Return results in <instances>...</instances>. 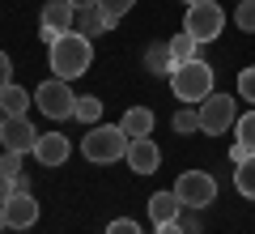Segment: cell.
Here are the masks:
<instances>
[{
    "label": "cell",
    "mask_w": 255,
    "mask_h": 234,
    "mask_svg": "<svg viewBox=\"0 0 255 234\" xmlns=\"http://www.w3.org/2000/svg\"><path fill=\"white\" fill-rule=\"evenodd\" d=\"M174 132L179 136H191V132H200V107H183V111H174Z\"/></svg>",
    "instance_id": "cell-21"
},
{
    "label": "cell",
    "mask_w": 255,
    "mask_h": 234,
    "mask_svg": "<svg viewBox=\"0 0 255 234\" xmlns=\"http://www.w3.org/2000/svg\"><path fill=\"white\" fill-rule=\"evenodd\" d=\"M47 64H51V72L60 77V81L85 77L90 64H94V38L77 34V30H64L55 43H47Z\"/></svg>",
    "instance_id": "cell-1"
},
{
    "label": "cell",
    "mask_w": 255,
    "mask_h": 234,
    "mask_svg": "<svg viewBox=\"0 0 255 234\" xmlns=\"http://www.w3.org/2000/svg\"><path fill=\"white\" fill-rule=\"evenodd\" d=\"M0 124H4V115H0Z\"/></svg>",
    "instance_id": "cell-36"
},
{
    "label": "cell",
    "mask_w": 255,
    "mask_h": 234,
    "mask_svg": "<svg viewBox=\"0 0 255 234\" xmlns=\"http://www.w3.org/2000/svg\"><path fill=\"white\" fill-rule=\"evenodd\" d=\"M132 4H136V0H98L102 17H107L111 26H119V17H128V13H132Z\"/></svg>",
    "instance_id": "cell-23"
},
{
    "label": "cell",
    "mask_w": 255,
    "mask_h": 234,
    "mask_svg": "<svg viewBox=\"0 0 255 234\" xmlns=\"http://www.w3.org/2000/svg\"><path fill=\"white\" fill-rule=\"evenodd\" d=\"M38 136H43V132H38L26 115H9L4 124H0V145H4V149H13V153H34Z\"/></svg>",
    "instance_id": "cell-9"
},
{
    "label": "cell",
    "mask_w": 255,
    "mask_h": 234,
    "mask_svg": "<svg viewBox=\"0 0 255 234\" xmlns=\"http://www.w3.org/2000/svg\"><path fill=\"white\" fill-rule=\"evenodd\" d=\"M234 26L243 30V34H255V0H238V9H234Z\"/></svg>",
    "instance_id": "cell-24"
},
{
    "label": "cell",
    "mask_w": 255,
    "mask_h": 234,
    "mask_svg": "<svg viewBox=\"0 0 255 234\" xmlns=\"http://www.w3.org/2000/svg\"><path fill=\"white\" fill-rule=\"evenodd\" d=\"M73 21H77V9L68 0H47L43 13H38V34H43V43H55L64 30H73Z\"/></svg>",
    "instance_id": "cell-8"
},
{
    "label": "cell",
    "mask_w": 255,
    "mask_h": 234,
    "mask_svg": "<svg viewBox=\"0 0 255 234\" xmlns=\"http://www.w3.org/2000/svg\"><path fill=\"white\" fill-rule=\"evenodd\" d=\"M13 85V60H9V51H0V90H9Z\"/></svg>",
    "instance_id": "cell-28"
},
{
    "label": "cell",
    "mask_w": 255,
    "mask_h": 234,
    "mask_svg": "<svg viewBox=\"0 0 255 234\" xmlns=\"http://www.w3.org/2000/svg\"><path fill=\"white\" fill-rule=\"evenodd\" d=\"M243 158H247V149H243V145H238V141H234V145H230V162H234V166H238V162H243Z\"/></svg>",
    "instance_id": "cell-32"
},
{
    "label": "cell",
    "mask_w": 255,
    "mask_h": 234,
    "mask_svg": "<svg viewBox=\"0 0 255 234\" xmlns=\"http://www.w3.org/2000/svg\"><path fill=\"white\" fill-rule=\"evenodd\" d=\"M183 30H187L196 43H213V38L226 30V13H221L217 0H196V4H187V17H183Z\"/></svg>",
    "instance_id": "cell-4"
},
{
    "label": "cell",
    "mask_w": 255,
    "mask_h": 234,
    "mask_svg": "<svg viewBox=\"0 0 255 234\" xmlns=\"http://www.w3.org/2000/svg\"><path fill=\"white\" fill-rule=\"evenodd\" d=\"M68 153H73V141H68L64 132H43L30 158H34L38 166H64V162H68Z\"/></svg>",
    "instance_id": "cell-12"
},
{
    "label": "cell",
    "mask_w": 255,
    "mask_h": 234,
    "mask_svg": "<svg viewBox=\"0 0 255 234\" xmlns=\"http://www.w3.org/2000/svg\"><path fill=\"white\" fill-rule=\"evenodd\" d=\"M174 60H170V47L166 43H149L145 47V72H153V77H170Z\"/></svg>",
    "instance_id": "cell-17"
},
{
    "label": "cell",
    "mask_w": 255,
    "mask_h": 234,
    "mask_svg": "<svg viewBox=\"0 0 255 234\" xmlns=\"http://www.w3.org/2000/svg\"><path fill=\"white\" fill-rule=\"evenodd\" d=\"M213 77H217L213 64L187 60V64H174V68H170V90H174V98H179V102L200 107V102L213 94Z\"/></svg>",
    "instance_id": "cell-3"
},
{
    "label": "cell",
    "mask_w": 255,
    "mask_h": 234,
    "mask_svg": "<svg viewBox=\"0 0 255 234\" xmlns=\"http://www.w3.org/2000/svg\"><path fill=\"white\" fill-rule=\"evenodd\" d=\"M13 192H17V188H13V175H4V171H0V209L9 205V196H13Z\"/></svg>",
    "instance_id": "cell-29"
},
{
    "label": "cell",
    "mask_w": 255,
    "mask_h": 234,
    "mask_svg": "<svg viewBox=\"0 0 255 234\" xmlns=\"http://www.w3.org/2000/svg\"><path fill=\"white\" fill-rule=\"evenodd\" d=\"M238 102H251L255 107V64L238 72Z\"/></svg>",
    "instance_id": "cell-25"
},
{
    "label": "cell",
    "mask_w": 255,
    "mask_h": 234,
    "mask_svg": "<svg viewBox=\"0 0 255 234\" xmlns=\"http://www.w3.org/2000/svg\"><path fill=\"white\" fill-rule=\"evenodd\" d=\"M4 230H9V222H4V217H0V234H4Z\"/></svg>",
    "instance_id": "cell-34"
},
{
    "label": "cell",
    "mask_w": 255,
    "mask_h": 234,
    "mask_svg": "<svg viewBox=\"0 0 255 234\" xmlns=\"http://www.w3.org/2000/svg\"><path fill=\"white\" fill-rule=\"evenodd\" d=\"M34 107L43 111L47 119H73L77 115V94L68 90V81L51 77V81H43L34 90Z\"/></svg>",
    "instance_id": "cell-6"
},
{
    "label": "cell",
    "mask_w": 255,
    "mask_h": 234,
    "mask_svg": "<svg viewBox=\"0 0 255 234\" xmlns=\"http://www.w3.org/2000/svg\"><path fill=\"white\" fill-rule=\"evenodd\" d=\"M73 9H98V0H68Z\"/></svg>",
    "instance_id": "cell-33"
},
{
    "label": "cell",
    "mask_w": 255,
    "mask_h": 234,
    "mask_svg": "<svg viewBox=\"0 0 255 234\" xmlns=\"http://www.w3.org/2000/svg\"><path fill=\"white\" fill-rule=\"evenodd\" d=\"M166 47H170V60H174V64L200 60V55H196V51H200V43H196V38H191L187 30H183V34H174V38H170V43H166Z\"/></svg>",
    "instance_id": "cell-19"
},
{
    "label": "cell",
    "mask_w": 255,
    "mask_h": 234,
    "mask_svg": "<svg viewBox=\"0 0 255 234\" xmlns=\"http://www.w3.org/2000/svg\"><path fill=\"white\" fill-rule=\"evenodd\" d=\"M128 145H132V136L124 132V128H111V124H94L90 132L81 136V158L94 166H111V162H124Z\"/></svg>",
    "instance_id": "cell-2"
},
{
    "label": "cell",
    "mask_w": 255,
    "mask_h": 234,
    "mask_svg": "<svg viewBox=\"0 0 255 234\" xmlns=\"http://www.w3.org/2000/svg\"><path fill=\"white\" fill-rule=\"evenodd\" d=\"M153 124H157V115L149 107H132L124 119H119V128H124L132 141H136V136H153Z\"/></svg>",
    "instance_id": "cell-14"
},
{
    "label": "cell",
    "mask_w": 255,
    "mask_h": 234,
    "mask_svg": "<svg viewBox=\"0 0 255 234\" xmlns=\"http://www.w3.org/2000/svg\"><path fill=\"white\" fill-rule=\"evenodd\" d=\"M174 192H179L183 209H191V213L217 205V179H213L209 171H183L179 183H174Z\"/></svg>",
    "instance_id": "cell-5"
},
{
    "label": "cell",
    "mask_w": 255,
    "mask_h": 234,
    "mask_svg": "<svg viewBox=\"0 0 255 234\" xmlns=\"http://www.w3.org/2000/svg\"><path fill=\"white\" fill-rule=\"evenodd\" d=\"M234 141L243 145L247 153H255V107L247 111V115H238V119H234Z\"/></svg>",
    "instance_id": "cell-20"
},
{
    "label": "cell",
    "mask_w": 255,
    "mask_h": 234,
    "mask_svg": "<svg viewBox=\"0 0 255 234\" xmlns=\"http://www.w3.org/2000/svg\"><path fill=\"white\" fill-rule=\"evenodd\" d=\"M77 119L94 128V124L102 119V98H94V94H85V98H77Z\"/></svg>",
    "instance_id": "cell-22"
},
{
    "label": "cell",
    "mask_w": 255,
    "mask_h": 234,
    "mask_svg": "<svg viewBox=\"0 0 255 234\" xmlns=\"http://www.w3.org/2000/svg\"><path fill=\"white\" fill-rule=\"evenodd\" d=\"M34 107V94L21 90V85H9V90H0V115H26V111Z\"/></svg>",
    "instance_id": "cell-16"
},
{
    "label": "cell",
    "mask_w": 255,
    "mask_h": 234,
    "mask_svg": "<svg viewBox=\"0 0 255 234\" xmlns=\"http://www.w3.org/2000/svg\"><path fill=\"white\" fill-rule=\"evenodd\" d=\"M21 158H26V153H13V149H4V153H0V171L17 179V175H21Z\"/></svg>",
    "instance_id": "cell-26"
},
{
    "label": "cell",
    "mask_w": 255,
    "mask_h": 234,
    "mask_svg": "<svg viewBox=\"0 0 255 234\" xmlns=\"http://www.w3.org/2000/svg\"><path fill=\"white\" fill-rule=\"evenodd\" d=\"M0 217L9 222V230H30V226L38 222V200L30 196V192H13L9 205L0 209Z\"/></svg>",
    "instance_id": "cell-10"
},
{
    "label": "cell",
    "mask_w": 255,
    "mask_h": 234,
    "mask_svg": "<svg viewBox=\"0 0 255 234\" xmlns=\"http://www.w3.org/2000/svg\"><path fill=\"white\" fill-rule=\"evenodd\" d=\"M234 188H238V196L255 200V153H247L243 162L234 166Z\"/></svg>",
    "instance_id": "cell-18"
},
{
    "label": "cell",
    "mask_w": 255,
    "mask_h": 234,
    "mask_svg": "<svg viewBox=\"0 0 255 234\" xmlns=\"http://www.w3.org/2000/svg\"><path fill=\"white\" fill-rule=\"evenodd\" d=\"M73 30L77 34H85V38H98V34H111V21L102 17V9H77V21H73Z\"/></svg>",
    "instance_id": "cell-15"
},
{
    "label": "cell",
    "mask_w": 255,
    "mask_h": 234,
    "mask_svg": "<svg viewBox=\"0 0 255 234\" xmlns=\"http://www.w3.org/2000/svg\"><path fill=\"white\" fill-rule=\"evenodd\" d=\"M183 4H196V0H183Z\"/></svg>",
    "instance_id": "cell-35"
},
{
    "label": "cell",
    "mask_w": 255,
    "mask_h": 234,
    "mask_svg": "<svg viewBox=\"0 0 255 234\" xmlns=\"http://www.w3.org/2000/svg\"><path fill=\"white\" fill-rule=\"evenodd\" d=\"M183 222V234H200V222H196V217H179Z\"/></svg>",
    "instance_id": "cell-31"
},
{
    "label": "cell",
    "mask_w": 255,
    "mask_h": 234,
    "mask_svg": "<svg viewBox=\"0 0 255 234\" xmlns=\"http://www.w3.org/2000/svg\"><path fill=\"white\" fill-rule=\"evenodd\" d=\"M153 234H183V222H162Z\"/></svg>",
    "instance_id": "cell-30"
},
{
    "label": "cell",
    "mask_w": 255,
    "mask_h": 234,
    "mask_svg": "<svg viewBox=\"0 0 255 234\" xmlns=\"http://www.w3.org/2000/svg\"><path fill=\"white\" fill-rule=\"evenodd\" d=\"M234 119H238V98H234V94H217V90H213L209 98L200 102V132L221 136V132L234 128Z\"/></svg>",
    "instance_id": "cell-7"
},
{
    "label": "cell",
    "mask_w": 255,
    "mask_h": 234,
    "mask_svg": "<svg viewBox=\"0 0 255 234\" xmlns=\"http://www.w3.org/2000/svg\"><path fill=\"white\" fill-rule=\"evenodd\" d=\"M107 234H145V230H140V226L132 222V217H115V222L107 226Z\"/></svg>",
    "instance_id": "cell-27"
},
{
    "label": "cell",
    "mask_w": 255,
    "mask_h": 234,
    "mask_svg": "<svg viewBox=\"0 0 255 234\" xmlns=\"http://www.w3.org/2000/svg\"><path fill=\"white\" fill-rule=\"evenodd\" d=\"M149 217H153V226H162V222H179L183 217V200H179V192H153L149 196Z\"/></svg>",
    "instance_id": "cell-13"
},
{
    "label": "cell",
    "mask_w": 255,
    "mask_h": 234,
    "mask_svg": "<svg viewBox=\"0 0 255 234\" xmlns=\"http://www.w3.org/2000/svg\"><path fill=\"white\" fill-rule=\"evenodd\" d=\"M124 162H128V171H136V175H157V166H162V149H157L149 136H136V141L128 145Z\"/></svg>",
    "instance_id": "cell-11"
}]
</instances>
